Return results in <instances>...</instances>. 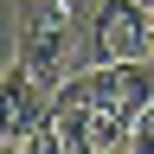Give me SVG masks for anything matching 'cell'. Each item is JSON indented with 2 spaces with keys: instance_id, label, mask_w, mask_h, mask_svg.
Masks as SVG:
<instances>
[{
  "instance_id": "2",
  "label": "cell",
  "mask_w": 154,
  "mask_h": 154,
  "mask_svg": "<svg viewBox=\"0 0 154 154\" xmlns=\"http://www.w3.org/2000/svg\"><path fill=\"white\" fill-rule=\"evenodd\" d=\"M13 26H19V64L38 71L45 84H64L71 71H84V32L64 0H19Z\"/></svg>"
},
{
  "instance_id": "8",
  "label": "cell",
  "mask_w": 154,
  "mask_h": 154,
  "mask_svg": "<svg viewBox=\"0 0 154 154\" xmlns=\"http://www.w3.org/2000/svg\"><path fill=\"white\" fill-rule=\"evenodd\" d=\"M148 64H154V45H148Z\"/></svg>"
},
{
  "instance_id": "7",
  "label": "cell",
  "mask_w": 154,
  "mask_h": 154,
  "mask_svg": "<svg viewBox=\"0 0 154 154\" xmlns=\"http://www.w3.org/2000/svg\"><path fill=\"white\" fill-rule=\"evenodd\" d=\"M0 154H19V148H0Z\"/></svg>"
},
{
  "instance_id": "1",
  "label": "cell",
  "mask_w": 154,
  "mask_h": 154,
  "mask_svg": "<svg viewBox=\"0 0 154 154\" xmlns=\"http://www.w3.org/2000/svg\"><path fill=\"white\" fill-rule=\"evenodd\" d=\"M154 103V64L128 58V64H84L71 71L51 96V128L64 135V154H103L128 141L141 109Z\"/></svg>"
},
{
  "instance_id": "3",
  "label": "cell",
  "mask_w": 154,
  "mask_h": 154,
  "mask_svg": "<svg viewBox=\"0 0 154 154\" xmlns=\"http://www.w3.org/2000/svg\"><path fill=\"white\" fill-rule=\"evenodd\" d=\"M154 45V7L148 0H96L84 32V64H128Z\"/></svg>"
},
{
  "instance_id": "6",
  "label": "cell",
  "mask_w": 154,
  "mask_h": 154,
  "mask_svg": "<svg viewBox=\"0 0 154 154\" xmlns=\"http://www.w3.org/2000/svg\"><path fill=\"white\" fill-rule=\"evenodd\" d=\"M64 7H71V13H84V7H96V0H64Z\"/></svg>"
},
{
  "instance_id": "5",
  "label": "cell",
  "mask_w": 154,
  "mask_h": 154,
  "mask_svg": "<svg viewBox=\"0 0 154 154\" xmlns=\"http://www.w3.org/2000/svg\"><path fill=\"white\" fill-rule=\"evenodd\" d=\"M128 148H135V154H154V103L141 109V122H135V135H128Z\"/></svg>"
},
{
  "instance_id": "9",
  "label": "cell",
  "mask_w": 154,
  "mask_h": 154,
  "mask_svg": "<svg viewBox=\"0 0 154 154\" xmlns=\"http://www.w3.org/2000/svg\"><path fill=\"white\" fill-rule=\"evenodd\" d=\"M148 7H154V0H148Z\"/></svg>"
},
{
  "instance_id": "4",
  "label": "cell",
  "mask_w": 154,
  "mask_h": 154,
  "mask_svg": "<svg viewBox=\"0 0 154 154\" xmlns=\"http://www.w3.org/2000/svg\"><path fill=\"white\" fill-rule=\"evenodd\" d=\"M51 96H58V84H45L38 71H26L13 58V71L0 77V148H19L32 128H45L51 122Z\"/></svg>"
}]
</instances>
